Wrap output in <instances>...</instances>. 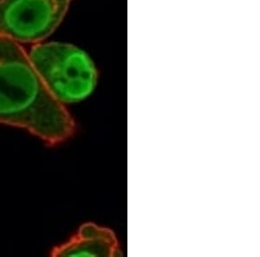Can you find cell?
Here are the masks:
<instances>
[{"label":"cell","instance_id":"3","mask_svg":"<svg viewBox=\"0 0 260 257\" xmlns=\"http://www.w3.org/2000/svg\"><path fill=\"white\" fill-rule=\"evenodd\" d=\"M71 0H0V38L19 45L45 41L59 26Z\"/></svg>","mask_w":260,"mask_h":257},{"label":"cell","instance_id":"4","mask_svg":"<svg viewBox=\"0 0 260 257\" xmlns=\"http://www.w3.org/2000/svg\"><path fill=\"white\" fill-rule=\"evenodd\" d=\"M51 256H119L121 255L118 240L108 228L87 223L73 237L56 246Z\"/></svg>","mask_w":260,"mask_h":257},{"label":"cell","instance_id":"1","mask_svg":"<svg viewBox=\"0 0 260 257\" xmlns=\"http://www.w3.org/2000/svg\"><path fill=\"white\" fill-rule=\"evenodd\" d=\"M0 124L18 127L49 146L67 141L76 123L50 94L19 44L0 38Z\"/></svg>","mask_w":260,"mask_h":257},{"label":"cell","instance_id":"2","mask_svg":"<svg viewBox=\"0 0 260 257\" xmlns=\"http://www.w3.org/2000/svg\"><path fill=\"white\" fill-rule=\"evenodd\" d=\"M27 53L45 87L63 105L84 101L98 85L95 63L75 45L41 42Z\"/></svg>","mask_w":260,"mask_h":257}]
</instances>
